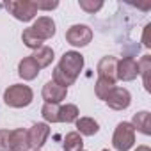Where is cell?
<instances>
[{
  "instance_id": "7c38bea8",
  "label": "cell",
  "mask_w": 151,
  "mask_h": 151,
  "mask_svg": "<svg viewBox=\"0 0 151 151\" xmlns=\"http://www.w3.org/2000/svg\"><path fill=\"white\" fill-rule=\"evenodd\" d=\"M39 71H41L39 66L36 64V60H34L30 55H29V57H23V59L18 62V75H20L23 80H27V82L37 78Z\"/></svg>"
},
{
  "instance_id": "ffe728a7",
  "label": "cell",
  "mask_w": 151,
  "mask_h": 151,
  "mask_svg": "<svg viewBox=\"0 0 151 151\" xmlns=\"http://www.w3.org/2000/svg\"><path fill=\"white\" fill-rule=\"evenodd\" d=\"M114 87H116V82L98 77V80H96V84H94V93H96V96H98L100 100H103V101H105V100H107V96H109V93H110Z\"/></svg>"
},
{
  "instance_id": "9c48e42d",
  "label": "cell",
  "mask_w": 151,
  "mask_h": 151,
  "mask_svg": "<svg viewBox=\"0 0 151 151\" xmlns=\"http://www.w3.org/2000/svg\"><path fill=\"white\" fill-rule=\"evenodd\" d=\"M139 77V64L133 57H123L117 60V80L132 82Z\"/></svg>"
},
{
  "instance_id": "277c9868",
  "label": "cell",
  "mask_w": 151,
  "mask_h": 151,
  "mask_svg": "<svg viewBox=\"0 0 151 151\" xmlns=\"http://www.w3.org/2000/svg\"><path fill=\"white\" fill-rule=\"evenodd\" d=\"M6 9L20 22H32L37 14L36 2L32 0H9L6 2Z\"/></svg>"
},
{
  "instance_id": "484cf974",
  "label": "cell",
  "mask_w": 151,
  "mask_h": 151,
  "mask_svg": "<svg viewBox=\"0 0 151 151\" xmlns=\"http://www.w3.org/2000/svg\"><path fill=\"white\" fill-rule=\"evenodd\" d=\"M149 29H151V25L147 23V25L144 27V32H142V45H144L146 48L151 46V43H149Z\"/></svg>"
},
{
  "instance_id": "d4e9b609",
  "label": "cell",
  "mask_w": 151,
  "mask_h": 151,
  "mask_svg": "<svg viewBox=\"0 0 151 151\" xmlns=\"http://www.w3.org/2000/svg\"><path fill=\"white\" fill-rule=\"evenodd\" d=\"M36 7L37 11L43 9V11H52V9H57L59 7V2L57 0H53V2H36Z\"/></svg>"
},
{
  "instance_id": "5b68a950",
  "label": "cell",
  "mask_w": 151,
  "mask_h": 151,
  "mask_svg": "<svg viewBox=\"0 0 151 151\" xmlns=\"http://www.w3.org/2000/svg\"><path fill=\"white\" fill-rule=\"evenodd\" d=\"M66 41L71 46H77V48H84L93 41V30L84 25V23H77V25H71L66 30Z\"/></svg>"
},
{
  "instance_id": "44dd1931",
  "label": "cell",
  "mask_w": 151,
  "mask_h": 151,
  "mask_svg": "<svg viewBox=\"0 0 151 151\" xmlns=\"http://www.w3.org/2000/svg\"><path fill=\"white\" fill-rule=\"evenodd\" d=\"M41 116L45 123H59V105L57 103H45L41 109Z\"/></svg>"
},
{
  "instance_id": "3957f363",
  "label": "cell",
  "mask_w": 151,
  "mask_h": 151,
  "mask_svg": "<svg viewBox=\"0 0 151 151\" xmlns=\"http://www.w3.org/2000/svg\"><path fill=\"white\" fill-rule=\"evenodd\" d=\"M135 144V128L132 126V123L123 121L116 126L114 135H112V146L117 151H128L132 149Z\"/></svg>"
},
{
  "instance_id": "7402d4cb",
  "label": "cell",
  "mask_w": 151,
  "mask_h": 151,
  "mask_svg": "<svg viewBox=\"0 0 151 151\" xmlns=\"http://www.w3.org/2000/svg\"><path fill=\"white\" fill-rule=\"evenodd\" d=\"M22 41H23V45H25L27 48H30V50H37V48H41V46H43V41H41V39H37V37L32 34L30 27L23 30V34H22Z\"/></svg>"
},
{
  "instance_id": "52a82bcc",
  "label": "cell",
  "mask_w": 151,
  "mask_h": 151,
  "mask_svg": "<svg viewBox=\"0 0 151 151\" xmlns=\"http://www.w3.org/2000/svg\"><path fill=\"white\" fill-rule=\"evenodd\" d=\"M27 135H29L30 147L32 149H41L46 144L48 137H50V126L46 123H36L27 130Z\"/></svg>"
},
{
  "instance_id": "4fadbf2b",
  "label": "cell",
  "mask_w": 151,
  "mask_h": 151,
  "mask_svg": "<svg viewBox=\"0 0 151 151\" xmlns=\"http://www.w3.org/2000/svg\"><path fill=\"white\" fill-rule=\"evenodd\" d=\"M9 149L11 151H29V135L25 128H16L11 130V139H9Z\"/></svg>"
},
{
  "instance_id": "4316f807",
  "label": "cell",
  "mask_w": 151,
  "mask_h": 151,
  "mask_svg": "<svg viewBox=\"0 0 151 151\" xmlns=\"http://www.w3.org/2000/svg\"><path fill=\"white\" fill-rule=\"evenodd\" d=\"M135 151H151V147L149 146H146V144H142V146H137V149Z\"/></svg>"
},
{
  "instance_id": "d6986e66",
  "label": "cell",
  "mask_w": 151,
  "mask_h": 151,
  "mask_svg": "<svg viewBox=\"0 0 151 151\" xmlns=\"http://www.w3.org/2000/svg\"><path fill=\"white\" fill-rule=\"evenodd\" d=\"M139 64V75L142 77V86L144 89L149 93L151 86H149V73H151V55H142L140 60H137Z\"/></svg>"
},
{
  "instance_id": "2e32d148",
  "label": "cell",
  "mask_w": 151,
  "mask_h": 151,
  "mask_svg": "<svg viewBox=\"0 0 151 151\" xmlns=\"http://www.w3.org/2000/svg\"><path fill=\"white\" fill-rule=\"evenodd\" d=\"M30 57L36 60V64L39 66V69H43V68H48V66L52 64V60H53L55 53H53V48H50V46L43 45L41 48L34 50V53H32Z\"/></svg>"
},
{
  "instance_id": "8fae6325",
  "label": "cell",
  "mask_w": 151,
  "mask_h": 151,
  "mask_svg": "<svg viewBox=\"0 0 151 151\" xmlns=\"http://www.w3.org/2000/svg\"><path fill=\"white\" fill-rule=\"evenodd\" d=\"M41 96H43V100H45V103H60L62 100H66V96H68V89L66 87H60V86H57L55 82H46L45 86H43V91H41Z\"/></svg>"
},
{
  "instance_id": "83f0119b",
  "label": "cell",
  "mask_w": 151,
  "mask_h": 151,
  "mask_svg": "<svg viewBox=\"0 0 151 151\" xmlns=\"http://www.w3.org/2000/svg\"><path fill=\"white\" fill-rule=\"evenodd\" d=\"M32 151H41V149H32Z\"/></svg>"
},
{
  "instance_id": "cb8c5ba5",
  "label": "cell",
  "mask_w": 151,
  "mask_h": 151,
  "mask_svg": "<svg viewBox=\"0 0 151 151\" xmlns=\"http://www.w3.org/2000/svg\"><path fill=\"white\" fill-rule=\"evenodd\" d=\"M9 139H11V130H0V151H11Z\"/></svg>"
},
{
  "instance_id": "30bf717a",
  "label": "cell",
  "mask_w": 151,
  "mask_h": 151,
  "mask_svg": "<svg viewBox=\"0 0 151 151\" xmlns=\"http://www.w3.org/2000/svg\"><path fill=\"white\" fill-rule=\"evenodd\" d=\"M117 57L114 55H105L100 59L98 66H96V71H98V77L101 78H107V80H112V82H117Z\"/></svg>"
},
{
  "instance_id": "5bb4252c",
  "label": "cell",
  "mask_w": 151,
  "mask_h": 151,
  "mask_svg": "<svg viewBox=\"0 0 151 151\" xmlns=\"http://www.w3.org/2000/svg\"><path fill=\"white\" fill-rule=\"evenodd\" d=\"M132 126L137 132L144 133V135H151V116H149V112L147 110H140V112L133 114Z\"/></svg>"
},
{
  "instance_id": "8992f818",
  "label": "cell",
  "mask_w": 151,
  "mask_h": 151,
  "mask_svg": "<svg viewBox=\"0 0 151 151\" xmlns=\"http://www.w3.org/2000/svg\"><path fill=\"white\" fill-rule=\"evenodd\" d=\"M105 103H107L112 110H126V109L130 107V103H132V94H130V91H128L126 87H117V86H116V87L109 93Z\"/></svg>"
},
{
  "instance_id": "e0dca14e",
  "label": "cell",
  "mask_w": 151,
  "mask_h": 151,
  "mask_svg": "<svg viewBox=\"0 0 151 151\" xmlns=\"http://www.w3.org/2000/svg\"><path fill=\"white\" fill-rule=\"evenodd\" d=\"M80 117V110L77 105L73 103H66V105H59V123H75Z\"/></svg>"
},
{
  "instance_id": "6da1fadb",
  "label": "cell",
  "mask_w": 151,
  "mask_h": 151,
  "mask_svg": "<svg viewBox=\"0 0 151 151\" xmlns=\"http://www.w3.org/2000/svg\"><path fill=\"white\" fill-rule=\"evenodd\" d=\"M34 100V91L25 84H13L4 91V103L11 109L29 107Z\"/></svg>"
},
{
  "instance_id": "ba28073f",
  "label": "cell",
  "mask_w": 151,
  "mask_h": 151,
  "mask_svg": "<svg viewBox=\"0 0 151 151\" xmlns=\"http://www.w3.org/2000/svg\"><path fill=\"white\" fill-rule=\"evenodd\" d=\"M30 30H32V34H34L37 39H41V41L52 39V37L55 36V22H53L50 16H39V18L32 23Z\"/></svg>"
},
{
  "instance_id": "603a6c76",
  "label": "cell",
  "mask_w": 151,
  "mask_h": 151,
  "mask_svg": "<svg viewBox=\"0 0 151 151\" xmlns=\"http://www.w3.org/2000/svg\"><path fill=\"white\" fill-rule=\"evenodd\" d=\"M78 6H80L82 11H86L89 14H94L103 7V2H100V0H96V2L94 0H78Z\"/></svg>"
},
{
  "instance_id": "f1b7e54d",
  "label": "cell",
  "mask_w": 151,
  "mask_h": 151,
  "mask_svg": "<svg viewBox=\"0 0 151 151\" xmlns=\"http://www.w3.org/2000/svg\"><path fill=\"white\" fill-rule=\"evenodd\" d=\"M101 151H109V149H101Z\"/></svg>"
},
{
  "instance_id": "ac0fdd59",
  "label": "cell",
  "mask_w": 151,
  "mask_h": 151,
  "mask_svg": "<svg viewBox=\"0 0 151 151\" xmlns=\"http://www.w3.org/2000/svg\"><path fill=\"white\" fill-rule=\"evenodd\" d=\"M62 149L64 151H84V139L78 132H69L64 137L62 142Z\"/></svg>"
},
{
  "instance_id": "9a60e30c",
  "label": "cell",
  "mask_w": 151,
  "mask_h": 151,
  "mask_svg": "<svg viewBox=\"0 0 151 151\" xmlns=\"http://www.w3.org/2000/svg\"><path fill=\"white\" fill-rule=\"evenodd\" d=\"M75 124H77V132L80 135H86V137H93L100 132V124L93 117H78L75 121Z\"/></svg>"
},
{
  "instance_id": "7a4b0ae2",
  "label": "cell",
  "mask_w": 151,
  "mask_h": 151,
  "mask_svg": "<svg viewBox=\"0 0 151 151\" xmlns=\"http://www.w3.org/2000/svg\"><path fill=\"white\" fill-rule=\"evenodd\" d=\"M84 62H86V60H84V55H82L80 52L69 50V52H64V53H62V57H60L57 68L66 75V77H69L73 82H77L78 75H80L82 69H84Z\"/></svg>"
}]
</instances>
